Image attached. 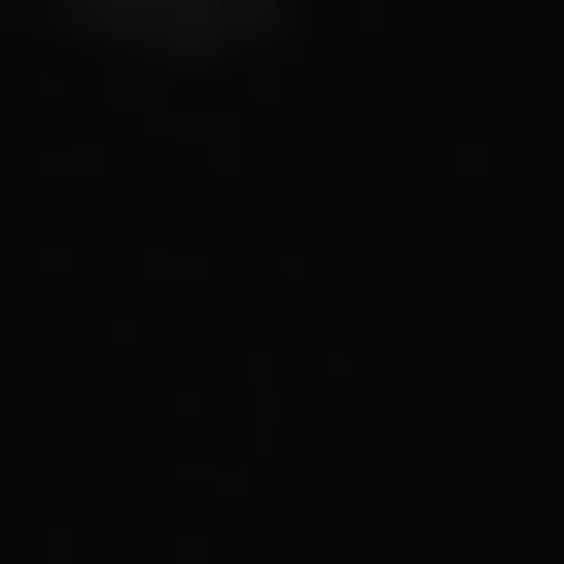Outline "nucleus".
<instances>
[{"instance_id":"1","label":"nucleus","mask_w":564,"mask_h":564,"mask_svg":"<svg viewBox=\"0 0 564 564\" xmlns=\"http://www.w3.org/2000/svg\"><path fill=\"white\" fill-rule=\"evenodd\" d=\"M35 35H106V70H247L282 0H35Z\"/></svg>"}]
</instances>
